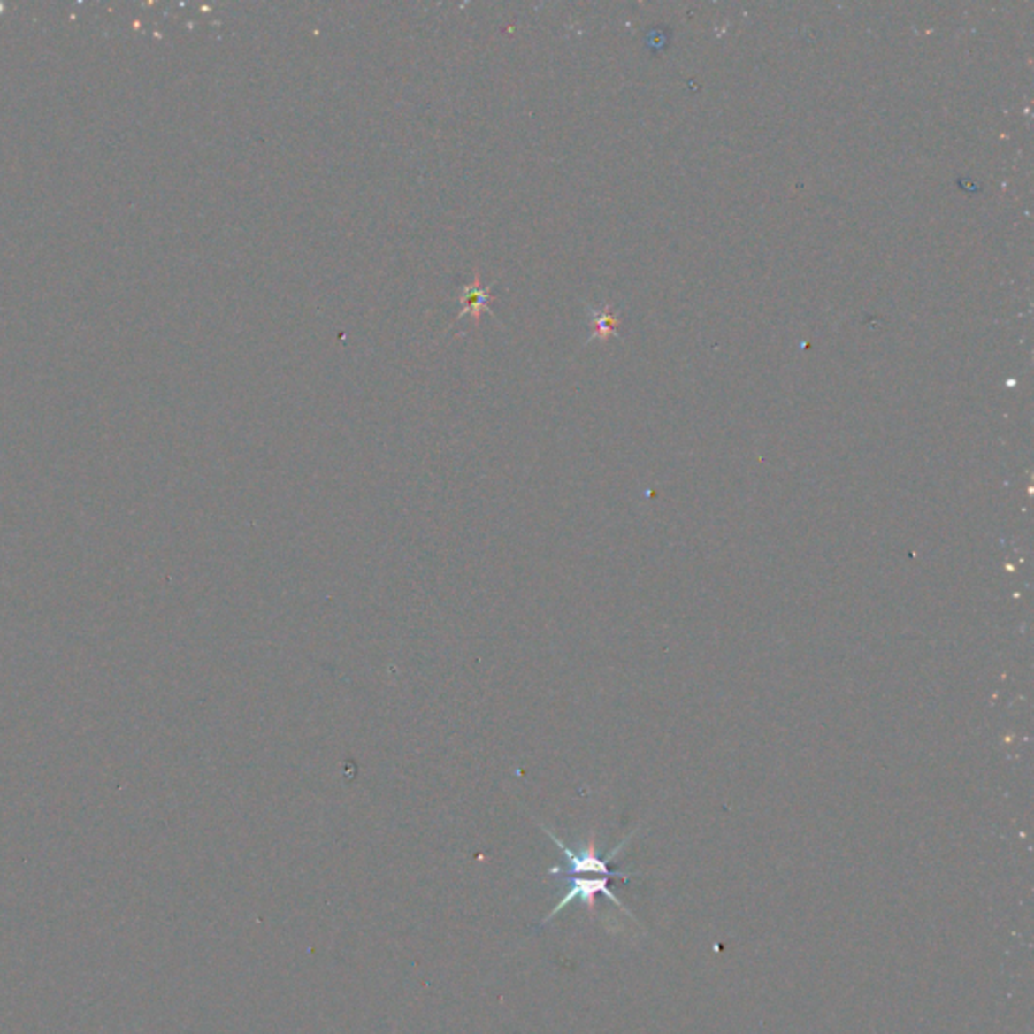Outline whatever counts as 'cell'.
<instances>
[{
    "instance_id": "obj_1",
    "label": "cell",
    "mask_w": 1034,
    "mask_h": 1034,
    "mask_svg": "<svg viewBox=\"0 0 1034 1034\" xmlns=\"http://www.w3.org/2000/svg\"><path fill=\"white\" fill-rule=\"evenodd\" d=\"M541 829H544L548 837H550L554 840L555 846H558L560 851L564 853V857L568 861V867L566 869L564 867H550V869H548V875H550V877H555V875H590V877H620V879H623V881H629L631 879L629 875H620L617 871H610L609 862L612 859H615L620 851H623V848L626 846V843H629V840H631L632 834H631V837H626L618 846L612 848V851L609 854H606V859H602L601 854L596 853V846H594V843H592V840H590L588 845H584V846L578 848V851H574V848H570V846L564 845V840L555 837V834L550 829H546V826H541Z\"/></svg>"
},
{
    "instance_id": "obj_2",
    "label": "cell",
    "mask_w": 1034,
    "mask_h": 1034,
    "mask_svg": "<svg viewBox=\"0 0 1034 1034\" xmlns=\"http://www.w3.org/2000/svg\"><path fill=\"white\" fill-rule=\"evenodd\" d=\"M555 877H558V879H564L568 883V889H566L564 897H562V900L558 901V905H555L550 914L546 915L541 925L550 923L552 919L560 914V911H564L568 905H572L574 901H582L592 911V908H594L596 895L609 897V900L615 903L617 908L623 911V914L629 915L632 922H637V917L632 915V911L626 909L624 903L615 895V891L609 887V881L612 879V877H590V875H555Z\"/></svg>"
},
{
    "instance_id": "obj_3",
    "label": "cell",
    "mask_w": 1034,
    "mask_h": 1034,
    "mask_svg": "<svg viewBox=\"0 0 1034 1034\" xmlns=\"http://www.w3.org/2000/svg\"><path fill=\"white\" fill-rule=\"evenodd\" d=\"M465 291H467V299H465V310H463V313L473 311L475 316H477V313H479L485 308V303H487V297L489 295L483 294V291L479 289V281H475Z\"/></svg>"
}]
</instances>
